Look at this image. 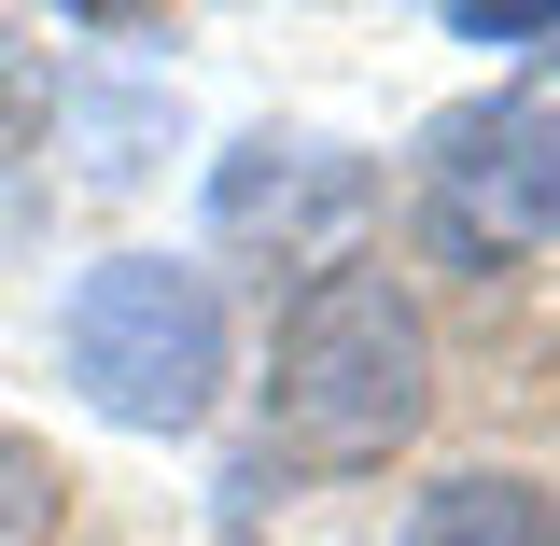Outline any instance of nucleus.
I'll return each instance as SVG.
<instances>
[{
  "label": "nucleus",
  "instance_id": "nucleus-2",
  "mask_svg": "<svg viewBox=\"0 0 560 546\" xmlns=\"http://www.w3.org/2000/svg\"><path fill=\"white\" fill-rule=\"evenodd\" d=\"M57 364L70 393L127 434H197L210 393H224V294L168 253H113V267L70 280L57 309Z\"/></svg>",
  "mask_w": 560,
  "mask_h": 546
},
{
  "label": "nucleus",
  "instance_id": "nucleus-5",
  "mask_svg": "<svg viewBox=\"0 0 560 546\" xmlns=\"http://www.w3.org/2000/svg\"><path fill=\"white\" fill-rule=\"evenodd\" d=\"M407 546H560V490H533V477H434L407 504Z\"/></svg>",
  "mask_w": 560,
  "mask_h": 546
},
{
  "label": "nucleus",
  "instance_id": "nucleus-8",
  "mask_svg": "<svg viewBox=\"0 0 560 546\" xmlns=\"http://www.w3.org/2000/svg\"><path fill=\"white\" fill-rule=\"evenodd\" d=\"M0 140H14V57H0Z\"/></svg>",
  "mask_w": 560,
  "mask_h": 546
},
{
  "label": "nucleus",
  "instance_id": "nucleus-4",
  "mask_svg": "<svg viewBox=\"0 0 560 546\" xmlns=\"http://www.w3.org/2000/svg\"><path fill=\"white\" fill-rule=\"evenodd\" d=\"M364 197H378L364 154H323V140H238L224 183H210V239H238V253L280 239V253H308V239H337Z\"/></svg>",
  "mask_w": 560,
  "mask_h": 546
},
{
  "label": "nucleus",
  "instance_id": "nucleus-1",
  "mask_svg": "<svg viewBox=\"0 0 560 546\" xmlns=\"http://www.w3.org/2000/svg\"><path fill=\"white\" fill-rule=\"evenodd\" d=\"M434 407V337H420V294L378 253H323L280 309V350H267V434L323 477H364L393 463Z\"/></svg>",
  "mask_w": 560,
  "mask_h": 546
},
{
  "label": "nucleus",
  "instance_id": "nucleus-7",
  "mask_svg": "<svg viewBox=\"0 0 560 546\" xmlns=\"http://www.w3.org/2000/svg\"><path fill=\"white\" fill-rule=\"evenodd\" d=\"M448 28H463V43H533V57H560V14H490V0H463Z\"/></svg>",
  "mask_w": 560,
  "mask_h": 546
},
{
  "label": "nucleus",
  "instance_id": "nucleus-3",
  "mask_svg": "<svg viewBox=\"0 0 560 546\" xmlns=\"http://www.w3.org/2000/svg\"><path fill=\"white\" fill-rule=\"evenodd\" d=\"M420 224H434L448 267H504V253L560 239V113L547 98H477V113H448L434 154H420Z\"/></svg>",
  "mask_w": 560,
  "mask_h": 546
},
{
  "label": "nucleus",
  "instance_id": "nucleus-6",
  "mask_svg": "<svg viewBox=\"0 0 560 546\" xmlns=\"http://www.w3.org/2000/svg\"><path fill=\"white\" fill-rule=\"evenodd\" d=\"M57 519H70L57 449H28V434L0 420V546H57Z\"/></svg>",
  "mask_w": 560,
  "mask_h": 546
}]
</instances>
